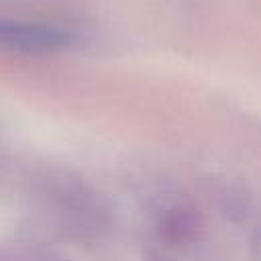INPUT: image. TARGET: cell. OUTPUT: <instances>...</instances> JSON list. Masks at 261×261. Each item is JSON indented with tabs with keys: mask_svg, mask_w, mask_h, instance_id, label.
<instances>
[{
	"mask_svg": "<svg viewBox=\"0 0 261 261\" xmlns=\"http://www.w3.org/2000/svg\"><path fill=\"white\" fill-rule=\"evenodd\" d=\"M73 33L53 24L0 14V47L22 53H51L67 47Z\"/></svg>",
	"mask_w": 261,
	"mask_h": 261,
	"instance_id": "1",
	"label": "cell"
}]
</instances>
